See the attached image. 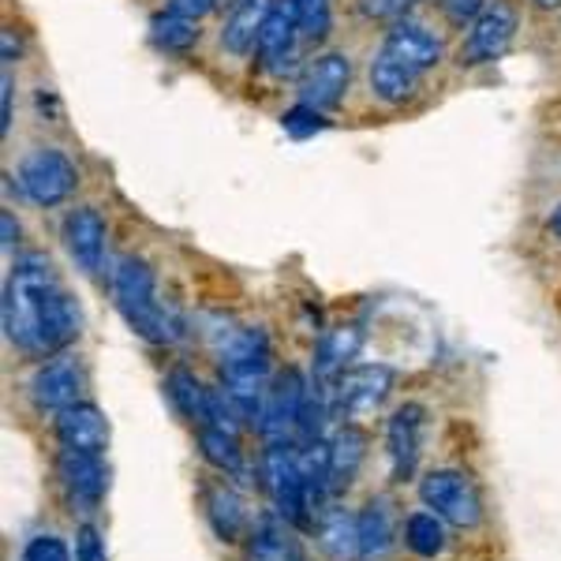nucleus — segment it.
I'll use <instances>...</instances> for the list:
<instances>
[{"instance_id": "1", "label": "nucleus", "mask_w": 561, "mask_h": 561, "mask_svg": "<svg viewBox=\"0 0 561 561\" xmlns=\"http://www.w3.org/2000/svg\"><path fill=\"white\" fill-rule=\"evenodd\" d=\"M4 337L26 356H53L79 337V307L42 251H26L12 262L4 285Z\"/></svg>"}, {"instance_id": "2", "label": "nucleus", "mask_w": 561, "mask_h": 561, "mask_svg": "<svg viewBox=\"0 0 561 561\" xmlns=\"http://www.w3.org/2000/svg\"><path fill=\"white\" fill-rule=\"evenodd\" d=\"M108 293L121 311V319L139 333L150 345H176L184 337V322L176 319V311L169 304H161L158 280L153 270L142 259H116L108 270Z\"/></svg>"}, {"instance_id": "3", "label": "nucleus", "mask_w": 561, "mask_h": 561, "mask_svg": "<svg viewBox=\"0 0 561 561\" xmlns=\"http://www.w3.org/2000/svg\"><path fill=\"white\" fill-rule=\"evenodd\" d=\"M217 359H221V389L229 401L243 412V420L255 423L270 393V337L251 325H232L217 341Z\"/></svg>"}, {"instance_id": "4", "label": "nucleus", "mask_w": 561, "mask_h": 561, "mask_svg": "<svg viewBox=\"0 0 561 561\" xmlns=\"http://www.w3.org/2000/svg\"><path fill=\"white\" fill-rule=\"evenodd\" d=\"M259 479L266 486L280 520H288L293 528H307L314 520L311 497H307V483L300 472V446L296 442H266V449L259 457Z\"/></svg>"}, {"instance_id": "5", "label": "nucleus", "mask_w": 561, "mask_h": 561, "mask_svg": "<svg viewBox=\"0 0 561 561\" xmlns=\"http://www.w3.org/2000/svg\"><path fill=\"white\" fill-rule=\"evenodd\" d=\"M20 192L31 198L34 206L49 210V206H60L76 195L79 187V169L76 161L68 158L65 150L57 147H34L26 158L20 161Z\"/></svg>"}, {"instance_id": "6", "label": "nucleus", "mask_w": 561, "mask_h": 561, "mask_svg": "<svg viewBox=\"0 0 561 561\" xmlns=\"http://www.w3.org/2000/svg\"><path fill=\"white\" fill-rule=\"evenodd\" d=\"M420 497L427 510H434L454 528H479V520H483V494H479L476 479L468 472H457V468L423 476Z\"/></svg>"}, {"instance_id": "7", "label": "nucleus", "mask_w": 561, "mask_h": 561, "mask_svg": "<svg viewBox=\"0 0 561 561\" xmlns=\"http://www.w3.org/2000/svg\"><path fill=\"white\" fill-rule=\"evenodd\" d=\"M520 12L513 0H491L483 12L468 23V34L460 42V65L479 68V65H494L497 57H505V49L517 38Z\"/></svg>"}, {"instance_id": "8", "label": "nucleus", "mask_w": 561, "mask_h": 561, "mask_svg": "<svg viewBox=\"0 0 561 561\" xmlns=\"http://www.w3.org/2000/svg\"><path fill=\"white\" fill-rule=\"evenodd\" d=\"M307 397H311V386H307V378L300 370L296 367L280 370L274 382H270L266 401H262V409L255 415V431L266 442H296Z\"/></svg>"}, {"instance_id": "9", "label": "nucleus", "mask_w": 561, "mask_h": 561, "mask_svg": "<svg viewBox=\"0 0 561 561\" xmlns=\"http://www.w3.org/2000/svg\"><path fill=\"white\" fill-rule=\"evenodd\" d=\"M397 375L393 367L386 364H359V367H348L333 378V389H330V409L341 415L345 423L352 420H364V415L382 409V401L393 389Z\"/></svg>"}, {"instance_id": "10", "label": "nucleus", "mask_w": 561, "mask_h": 561, "mask_svg": "<svg viewBox=\"0 0 561 561\" xmlns=\"http://www.w3.org/2000/svg\"><path fill=\"white\" fill-rule=\"evenodd\" d=\"M31 401L38 404L42 412H65L71 404L83 401V389H87V375L83 367H79L76 356H68V352H57L53 359H45V364L34 370L31 382Z\"/></svg>"}, {"instance_id": "11", "label": "nucleus", "mask_w": 561, "mask_h": 561, "mask_svg": "<svg viewBox=\"0 0 561 561\" xmlns=\"http://www.w3.org/2000/svg\"><path fill=\"white\" fill-rule=\"evenodd\" d=\"M300 23L288 0H274L266 23H262L259 45H255V60L266 76H285L296 68V45H300Z\"/></svg>"}, {"instance_id": "12", "label": "nucleus", "mask_w": 561, "mask_h": 561, "mask_svg": "<svg viewBox=\"0 0 561 561\" xmlns=\"http://www.w3.org/2000/svg\"><path fill=\"white\" fill-rule=\"evenodd\" d=\"M57 479L79 513H94L108 491L105 460L98 454H79V449H60L57 454Z\"/></svg>"}, {"instance_id": "13", "label": "nucleus", "mask_w": 561, "mask_h": 561, "mask_svg": "<svg viewBox=\"0 0 561 561\" xmlns=\"http://www.w3.org/2000/svg\"><path fill=\"white\" fill-rule=\"evenodd\" d=\"M348 83H352V60L345 53H319V57L304 68L300 83H296V94H300L304 105L325 113V108H337L345 102Z\"/></svg>"}, {"instance_id": "14", "label": "nucleus", "mask_w": 561, "mask_h": 561, "mask_svg": "<svg viewBox=\"0 0 561 561\" xmlns=\"http://www.w3.org/2000/svg\"><path fill=\"white\" fill-rule=\"evenodd\" d=\"M423 431H427V409L423 404H401L386 423V454L397 479H412L423 454Z\"/></svg>"}, {"instance_id": "15", "label": "nucleus", "mask_w": 561, "mask_h": 561, "mask_svg": "<svg viewBox=\"0 0 561 561\" xmlns=\"http://www.w3.org/2000/svg\"><path fill=\"white\" fill-rule=\"evenodd\" d=\"M65 248L83 274H102L105 270L108 229L94 206H76V210L65 217Z\"/></svg>"}, {"instance_id": "16", "label": "nucleus", "mask_w": 561, "mask_h": 561, "mask_svg": "<svg viewBox=\"0 0 561 561\" xmlns=\"http://www.w3.org/2000/svg\"><path fill=\"white\" fill-rule=\"evenodd\" d=\"M53 431H57L60 449H79V454H98V457H105L108 449V420L98 404L79 401L71 409L57 412Z\"/></svg>"}, {"instance_id": "17", "label": "nucleus", "mask_w": 561, "mask_h": 561, "mask_svg": "<svg viewBox=\"0 0 561 561\" xmlns=\"http://www.w3.org/2000/svg\"><path fill=\"white\" fill-rule=\"evenodd\" d=\"M382 53H389L393 60H401L404 68L415 71V76H427L431 68L442 65V42L434 38L423 23L401 20L386 31Z\"/></svg>"}, {"instance_id": "18", "label": "nucleus", "mask_w": 561, "mask_h": 561, "mask_svg": "<svg viewBox=\"0 0 561 561\" xmlns=\"http://www.w3.org/2000/svg\"><path fill=\"white\" fill-rule=\"evenodd\" d=\"M270 8H274V0H232L229 15H225V23H221V45L232 57L255 53Z\"/></svg>"}, {"instance_id": "19", "label": "nucleus", "mask_w": 561, "mask_h": 561, "mask_svg": "<svg viewBox=\"0 0 561 561\" xmlns=\"http://www.w3.org/2000/svg\"><path fill=\"white\" fill-rule=\"evenodd\" d=\"M314 531H319V547L333 561H356L359 554V520L352 513L337 510V505H322L314 517Z\"/></svg>"}, {"instance_id": "20", "label": "nucleus", "mask_w": 561, "mask_h": 561, "mask_svg": "<svg viewBox=\"0 0 561 561\" xmlns=\"http://www.w3.org/2000/svg\"><path fill=\"white\" fill-rule=\"evenodd\" d=\"M356 520H359V554H364L367 561H375V558H382L393 550L397 513L386 497H370L364 510L356 513Z\"/></svg>"}, {"instance_id": "21", "label": "nucleus", "mask_w": 561, "mask_h": 561, "mask_svg": "<svg viewBox=\"0 0 561 561\" xmlns=\"http://www.w3.org/2000/svg\"><path fill=\"white\" fill-rule=\"evenodd\" d=\"M203 510L206 520H210L214 536L221 542H237L243 531H248V510H243L240 494L232 486H206L203 491Z\"/></svg>"}, {"instance_id": "22", "label": "nucleus", "mask_w": 561, "mask_h": 561, "mask_svg": "<svg viewBox=\"0 0 561 561\" xmlns=\"http://www.w3.org/2000/svg\"><path fill=\"white\" fill-rule=\"evenodd\" d=\"M367 79H370V94H375L378 102L401 105V102H409V98L415 94V87H420L423 76H415V71H409L401 65V60H393L389 53L378 49L375 60H370Z\"/></svg>"}, {"instance_id": "23", "label": "nucleus", "mask_w": 561, "mask_h": 561, "mask_svg": "<svg viewBox=\"0 0 561 561\" xmlns=\"http://www.w3.org/2000/svg\"><path fill=\"white\" fill-rule=\"evenodd\" d=\"M359 345H364V333L356 325H333V330H325L319 345H314V375L333 382L345 370L348 359H356Z\"/></svg>"}, {"instance_id": "24", "label": "nucleus", "mask_w": 561, "mask_h": 561, "mask_svg": "<svg viewBox=\"0 0 561 561\" xmlns=\"http://www.w3.org/2000/svg\"><path fill=\"white\" fill-rule=\"evenodd\" d=\"M195 438H198V454H203L206 465H214L217 472H225L232 479L248 476V468H243L240 434H232L225 427H214V423H203V427H195Z\"/></svg>"}, {"instance_id": "25", "label": "nucleus", "mask_w": 561, "mask_h": 561, "mask_svg": "<svg viewBox=\"0 0 561 561\" xmlns=\"http://www.w3.org/2000/svg\"><path fill=\"white\" fill-rule=\"evenodd\" d=\"M364 460H367V434L359 427H352V423H345V427L330 438V483H333V494L345 491Z\"/></svg>"}, {"instance_id": "26", "label": "nucleus", "mask_w": 561, "mask_h": 561, "mask_svg": "<svg viewBox=\"0 0 561 561\" xmlns=\"http://www.w3.org/2000/svg\"><path fill=\"white\" fill-rule=\"evenodd\" d=\"M206 393H210V389L198 382V378L187 367H173V370H169V378H165L169 404L176 409V415L192 420L195 427L203 423V415H206Z\"/></svg>"}, {"instance_id": "27", "label": "nucleus", "mask_w": 561, "mask_h": 561, "mask_svg": "<svg viewBox=\"0 0 561 561\" xmlns=\"http://www.w3.org/2000/svg\"><path fill=\"white\" fill-rule=\"evenodd\" d=\"M404 547L420 558H438L446 550V520L434 510H415L404 520Z\"/></svg>"}, {"instance_id": "28", "label": "nucleus", "mask_w": 561, "mask_h": 561, "mask_svg": "<svg viewBox=\"0 0 561 561\" xmlns=\"http://www.w3.org/2000/svg\"><path fill=\"white\" fill-rule=\"evenodd\" d=\"M150 42L158 45L161 53H187L192 45H198V20L165 8V12L150 20Z\"/></svg>"}, {"instance_id": "29", "label": "nucleus", "mask_w": 561, "mask_h": 561, "mask_svg": "<svg viewBox=\"0 0 561 561\" xmlns=\"http://www.w3.org/2000/svg\"><path fill=\"white\" fill-rule=\"evenodd\" d=\"M296 12V23H300V34L307 42H322L330 34V0H288Z\"/></svg>"}, {"instance_id": "30", "label": "nucleus", "mask_w": 561, "mask_h": 561, "mask_svg": "<svg viewBox=\"0 0 561 561\" xmlns=\"http://www.w3.org/2000/svg\"><path fill=\"white\" fill-rule=\"evenodd\" d=\"M280 128H285V135H293V139H311V135H319L325 128L322 113L311 105H293L285 116H280Z\"/></svg>"}, {"instance_id": "31", "label": "nucleus", "mask_w": 561, "mask_h": 561, "mask_svg": "<svg viewBox=\"0 0 561 561\" xmlns=\"http://www.w3.org/2000/svg\"><path fill=\"white\" fill-rule=\"evenodd\" d=\"M20 561H71V550L60 536H34L26 539Z\"/></svg>"}, {"instance_id": "32", "label": "nucleus", "mask_w": 561, "mask_h": 561, "mask_svg": "<svg viewBox=\"0 0 561 561\" xmlns=\"http://www.w3.org/2000/svg\"><path fill=\"white\" fill-rule=\"evenodd\" d=\"M76 561H108L105 558V539L94 524H83L76 531Z\"/></svg>"}, {"instance_id": "33", "label": "nucleus", "mask_w": 561, "mask_h": 561, "mask_svg": "<svg viewBox=\"0 0 561 561\" xmlns=\"http://www.w3.org/2000/svg\"><path fill=\"white\" fill-rule=\"evenodd\" d=\"M486 4H491V0H442V8H446V15H449V20H454V23H460V26L472 23Z\"/></svg>"}, {"instance_id": "34", "label": "nucleus", "mask_w": 561, "mask_h": 561, "mask_svg": "<svg viewBox=\"0 0 561 561\" xmlns=\"http://www.w3.org/2000/svg\"><path fill=\"white\" fill-rule=\"evenodd\" d=\"M12 102H15V83H12V68H4L0 76V131H12Z\"/></svg>"}, {"instance_id": "35", "label": "nucleus", "mask_w": 561, "mask_h": 561, "mask_svg": "<svg viewBox=\"0 0 561 561\" xmlns=\"http://www.w3.org/2000/svg\"><path fill=\"white\" fill-rule=\"evenodd\" d=\"M217 4H221V0H169V12H180V15H192V20H203V15L214 12Z\"/></svg>"}, {"instance_id": "36", "label": "nucleus", "mask_w": 561, "mask_h": 561, "mask_svg": "<svg viewBox=\"0 0 561 561\" xmlns=\"http://www.w3.org/2000/svg\"><path fill=\"white\" fill-rule=\"evenodd\" d=\"M359 12L370 15V20H382V15L397 12V4H393V0H359Z\"/></svg>"}, {"instance_id": "37", "label": "nucleus", "mask_w": 561, "mask_h": 561, "mask_svg": "<svg viewBox=\"0 0 561 561\" xmlns=\"http://www.w3.org/2000/svg\"><path fill=\"white\" fill-rule=\"evenodd\" d=\"M0 229H4V248H12V243L20 240V225H15L12 210H4V214H0Z\"/></svg>"}, {"instance_id": "38", "label": "nucleus", "mask_w": 561, "mask_h": 561, "mask_svg": "<svg viewBox=\"0 0 561 561\" xmlns=\"http://www.w3.org/2000/svg\"><path fill=\"white\" fill-rule=\"evenodd\" d=\"M0 42H4V68H12V65H15V57H20V42H15V34H12V31L0 34Z\"/></svg>"}, {"instance_id": "39", "label": "nucleus", "mask_w": 561, "mask_h": 561, "mask_svg": "<svg viewBox=\"0 0 561 561\" xmlns=\"http://www.w3.org/2000/svg\"><path fill=\"white\" fill-rule=\"evenodd\" d=\"M547 229H550V237L554 240H561V203L550 210V217H547Z\"/></svg>"}, {"instance_id": "40", "label": "nucleus", "mask_w": 561, "mask_h": 561, "mask_svg": "<svg viewBox=\"0 0 561 561\" xmlns=\"http://www.w3.org/2000/svg\"><path fill=\"white\" fill-rule=\"evenodd\" d=\"M539 8H561V0H536Z\"/></svg>"}, {"instance_id": "41", "label": "nucleus", "mask_w": 561, "mask_h": 561, "mask_svg": "<svg viewBox=\"0 0 561 561\" xmlns=\"http://www.w3.org/2000/svg\"><path fill=\"white\" fill-rule=\"evenodd\" d=\"M397 8H412V4H420V0H393Z\"/></svg>"}, {"instance_id": "42", "label": "nucleus", "mask_w": 561, "mask_h": 561, "mask_svg": "<svg viewBox=\"0 0 561 561\" xmlns=\"http://www.w3.org/2000/svg\"><path fill=\"white\" fill-rule=\"evenodd\" d=\"M296 561H304V558H296Z\"/></svg>"}]
</instances>
